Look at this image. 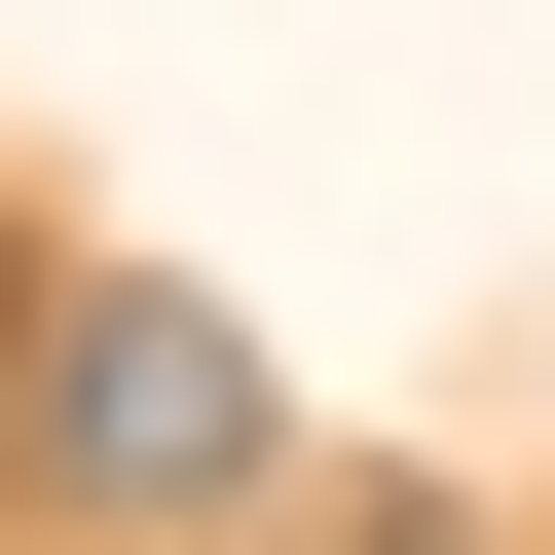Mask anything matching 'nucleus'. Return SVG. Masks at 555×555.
Masks as SVG:
<instances>
[{
  "label": "nucleus",
  "instance_id": "obj_2",
  "mask_svg": "<svg viewBox=\"0 0 555 555\" xmlns=\"http://www.w3.org/2000/svg\"><path fill=\"white\" fill-rule=\"evenodd\" d=\"M297 555H481V481H334V518H297Z\"/></svg>",
  "mask_w": 555,
  "mask_h": 555
},
{
  "label": "nucleus",
  "instance_id": "obj_1",
  "mask_svg": "<svg viewBox=\"0 0 555 555\" xmlns=\"http://www.w3.org/2000/svg\"><path fill=\"white\" fill-rule=\"evenodd\" d=\"M0 444H38L75 518H222L297 408H259V334L185 297V259H112V297H38V408H0Z\"/></svg>",
  "mask_w": 555,
  "mask_h": 555
}]
</instances>
